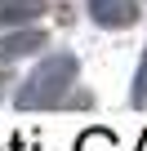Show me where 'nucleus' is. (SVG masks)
<instances>
[{
    "label": "nucleus",
    "instance_id": "nucleus-3",
    "mask_svg": "<svg viewBox=\"0 0 147 151\" xmlns=\"http://www.w3.org/2000/svg\"><path fill=\"white\" fill-rule=\"evenodd\" d=\"M49 45V31L45 27H9V31H0V67H14L18 58H31Z\"/></svg>",
    "mask_w": 147,
    "mask_h": 151
},
{
    "label": "nucleus",
    "instance_id": "nucleus-7",
    "mask_svg": "<svg viewBox=\"0 0 147 151\" xmlns=\"http://www.w3.org/2000/svg\"><path fill=\"white\" fill-rule=\"evenodd\" d=\"M62 107H80V111H89V107H94V93H89V89H71Z\"/></svg>",
    "mask_w": 147,
    "mask_h": 151
},
{
    "label": "nucleus",
    "instance_id": "nucleus-11",
    "mask_svg": "<svg viewBox=\"0 0 147 151\" xmlns=\"http://www.w3.org/2000/svg\"><path fill=\"white\" fill-rule=\"evenodd\" d=\"M134 151H147V129L138 133V147H134Z\"/></svg>",
    "mask_w": 147,
    "mask_h": 151
},
{
    "label": "nucleus",
    "instance_id": "nucleus-6",
    "mask_svg": "<svg viewBox=\"0 0 147 151\" xmlns=\"http://www.w3.org/2000/svg\"><path fill=\"white\" fill-rule=\"evenodd\" d=\"M129 107L147 111V49L138 53V71H134V85H129Z\"/></svg>",
    "mask_w": 147,
    "mask_h": 151
},
{
    "label": "nucleus",
    "instance_id": "nucleus-5",
    "mask_svg": "<svg viewBox=\"0 0 147 151\" xmlns=\"http://www.w3.org/2000/svg\"><path fill=\"white\" fill-rule=\"evenodd\" d=\"M76 151H116V133L103 129V124H89V129H80Z\"/></svg>",
    "mask_w": 147,
    "mask_h": 151
},
{
    "label": "nucleus",
    "instance_id": "nucleus-4",
    "mask_svg": "<svg viewBox=\"0 0 147 151\" xmlns=\"http://www.w3.org/2000/svg\"><path fill=\"white\" fill-rule=\"evenodd\" d=\"M49 9H54L49 0H0V27H5V31L9 27H31Z\"/></svg>",
    "mask_w": 147,
    "mask_h": 151
},
{
    "label": "nucleus",
    "instance_id": "nucleus-8",
    "mask_svg": "<svg viewBox=\"0 0 147 151\" xmlns=\"http://www.w3.org/2000/svg\"><path fill=\"white\" fill-rule=\"evenodd\" d=\"M49 14H58V22L67 27V22H76V5H67V0H62V5H54Z\"/></svg>",
    "mask_w": 147,
    "mask_h": 151
},
{
    "label": "nucleus",
    "instance_id": "nucleus-9",
    "mask_svg": "<svg viewBox=\"0 0 147 151\" xmlns=\"http://www.w3.org/2000/svg\"><path fill=\"white\" fill-rule=\"evenodd\" d=\"M9 151H40V142H27L22 133H14L9 138Z\"/></svg>",
    "mask_w": 147,
    "mask_h": 151
},
{
    "label": "nucleus",
    "instance_id": "nucleus-2",
    "mask_svg": "<svg viewBox=\"0 0 147 151\" xmlns=\"http://www.w3.org/2000/svg\"><path fill=\"white\" fill-rule=\"evenodd\" d=\"M85 14L103 31H129L143 18V0H85Z\"/></svg>",
    "mask_w": 147,
    "mask_h": 151
},
{
    "label": "nucleus",
    "instance_id": "nucleus-1",
    "mask_svg": "<svg viewBox=\"0 0 147 151\" xmlns=\"http://www.w3.org/2000/svg\"><path fill=\"white\" fill-rule=\"evenodd\" d=\"M76 80H80V58L67 53V49H54L14 89V107L18 111H54V107L67 102V93L76 89Z\"/></svg>",
    "mask_w": 147,
    "mask_h": 151
},
{
    "label": "nucleus",
    "instance_id": "nucleus-10",
    "mask_svg": "<svg viewBox=\"0 0 147 151\" xmlns=\"http://www.w3.org/2000/svg\"><path fill=\"white\" fill-rule=\"evenodd\" d=\"M9 85H14V71H9V67H0V102H5V93H9Z\"/></svg>",
    "mask_w": 147,
    "mask_h": 151
}]
</instances>
